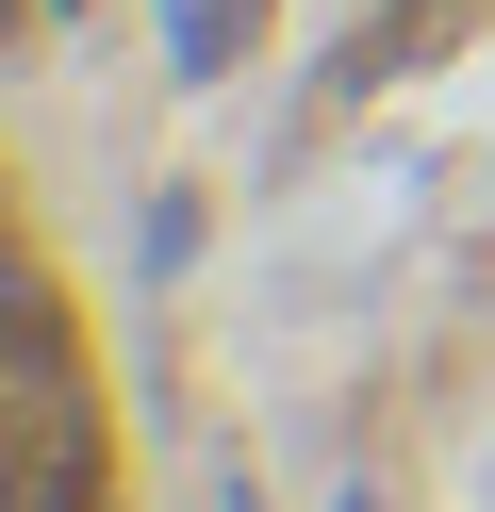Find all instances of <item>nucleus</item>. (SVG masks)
Masks as SVG:
<instances>
[{
    "label": "nucleus",
    "instance_id": "20e7f679",
    "mask_svg": "<svg viewBox=\"0 0 495 512\" xmlns=\"http://www.w3.org/2000/svg\"><path fill=\"white\" fill-rule=\"evenodd\" d=\"M330 512H363V496H330Z\"/></svg>",
    "mask_w": 495,
    "mask_h": 512
},
{
    "label": "nucleus",
    "instance_id": "f03ea898",
    "mask_svg": "<svg viewBox=\"0 0 495 512\" xmlns=\"http://www.w3.org/2000/svg\"><path fill=\"white\" fill-rule=\"evenodd\" d=\"M0 364H33V380H66V298L17 265V232H0Z\"/></svg>",
    "mask_w": 495,
    "mask_h": 512
},
{
    "label": "nucleus",
    "instance_id": "f257e3e1",
    "mask_svg": "<svg viewBox=\"0 0 495 512\" xmlns=\"http://www.w3.org/2000/svg\"><path fill=\"white\" fill-rule=\"evenodd\" d=\"M149 17H165V67L182 83H231L264 50V0H149Z\"/></svg>",
    "mask_w": 495,
    "mask_h": 512
},
{
    "label": "nucleus",
    "instance_id": "7ed1b4c3",
    "mask_svg": "<svg viewBox=\"0 0 495 512\" xmlns=\"http://www.w3.org/2000/svg\"><path fill=\"white\" fill-rule=\"evenodd\" d=\"M0 512H99V446H33V463H0Z\"/></svg>",
    "mask_w": 495,
    "mask_h": 512
}]
</instances>
